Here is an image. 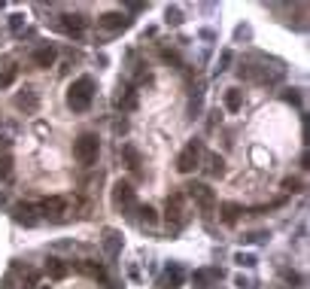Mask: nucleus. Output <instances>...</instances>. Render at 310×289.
I'll use <instances>...</instances> for the list:
<instances>
[{"label":"nucleus","mask_w":310,"mask_h":289,"mask_svg":"<svg viewBox=\"0 0 310 289\" xmlns=\"http://www.w3.org/2000/svg\"><path fill=\"white\" fill-rule=\"evenodd\" d=\"M94 101V79L91 76H79L70 88H67V107L73 113H85Z\"/></svg>","instance_id":"nucleus-1"},{"label":"nucleus","mask_w":310,"mask_h":289,"mask_svg":"<svg viewBox=\"0 0 310 289\" xmlns=\"http://www.w3.org/2000/svg\"><path fill=\"white\" fill-rule=\"evenodd\" d=\"M97 152H100V140H97V134L85 131V134H79V137L73 140V158H76L82 168L94 165V162H97Z\"/></svg>","instance_id":"nucleus-2"},{"label":"nucleus","mask_w":310,"mask_h":289,"mask_svg":"<svg viewBox=\"0 0 310 289\" xmlns=\"http://www.w3.org/2000/svg\"><path fill=\"white\" fill-rule=\"evenodd\" d=\"M113 207L122 210V213H128V216H131V210H137V195H134V186L131 183L119 180L113 186Z\"/></svg>","instance_id":"nucleus-3"},{"label":"nucleus","mask_w":310,"mask_h":289,"mask_svg":"<svg viewBox=\"0 0 310 289\" xmlns=\"http://www.w3.org/2000/svg\"><path fill=\"white\" fill-rule=\"evenodd\" d=\"M201 140H189L186 146H183V152L177 155V171L180 174H192L198 165H201Z\"/></svg>","instance_id":"nucleus-4"},{"label":"nucleus","mask_w":310,"mask_h":289,"mask_svg":"<svg viewBox=\"0 0 310 289\" xmlns=\"http://www.w3.org/2000/svg\"><path fill=\"white\" fill-rule=\"evenodd\" d=\"M186 189H189V198H192L204 213H210V210L216 207V195H213V189H210L207 183H189Z\"/></svg>","instance_id":"nucleus-5"},{"label":"nucleus","mask_w":310,"mask_h":289,"mask_svg":"<svg viewBox=\"0 0 310 289\" xmlns=\"http://www.w3.org/2000/svg\"><path fill=\"white\" fill-rule=\"evenodd\" d=\"M46 219H52V222H61L64 219V213H67V201L61 198V195H46L43 201H40V207H37Z\"/></svg>","instance_id":"nucleus-6"},{"label":"nucleus","mask_w":310,"mask_h":289,"mask_svg":"<svg viewBox=\"0 0 310 289\" xmlns=\"http://www.w3.org/2000/svg\"><path fill=\"white\" fill-rule=\"evenodd\" d=\"M12 219H15L18 226H24V229H33V226L40 222L37 207H33V204H27V201H18V204L12 207Z\"/></svg>","instance_id":"nucleus-7"},{"label":"nucleus","mask_w":310,"mask_h":289,"mask_svg":"<svg viewBox=\"0 0 310 289\" xmlns=\"http://www.w3.org/2000/svg\"><path fill=\"white\" fill-rule=\"evenodd\" d=\"M164 219H167L170 226H180V222H183V192L167 195V204H164Z\"/></svg>","instance_id":"nucleus-8"},{"label":"nucleus","mask_w":310,"mask_h":289,"mask_svg":"<svg viewBox=\"0 0 310 289\" xmlns=\"http://www.w3.org/2000/svg\"><path fill=\"white\" fill-rule=\"evenodd\" d=\"M85 24H88V18L79 15V12H64V15H61V30H67V34H73V37H79V34L85 30Z\"/></svg>","instance_id":"nucleus-9"},{"label":"nucleus","mask_w":310,"mask_h":289,"mask_svg":"<svg viewBox=\"0 0 310 289\" xmlns=\"http://www.w3.org/2000/svg\"><path fill=\"white\" fill-rule=\"evenodd\" d=\"M97 24L107 27V30H125V27L131 24V18H128L125 12H104V15L97 18Z\"/></svg>","instance_id":"nucleus-10"},{"label":"nucleus","mask_w":310,"mask_h":289,"mask_svg":"<svg viewBox=\"0 0 310 289\" xmlns=\"http://www.w3.org/2000/svg\"><path fill=\"white\" fill-rule=\"evenodd\" d=\"M30 61H33V67H40V70H49V67L58 61V52H55L52 46H40V49H33Z\"/></svg>","instance_id":"nucleus-11"},{"label":"nucleus","mask_w":310,"mask_h":289,"mask_svg":"<svg viewBox=\"0 0 310 289\" xmlns=\"http://www.w3.org/2000/svg\"><path fill=\"white\" fill-rule=\"evenodd\" d=\"M15 107L24 110V113H37V110H40V98H37V91H33V88H21V91L15 94Z\"/></svg>","instance_id":"nucleus-12"},{"label":"nucleus","mask_w":310,"mask_h":289,"mask_svg":"<svg viewBox=\"0 0 310 289\" xmlns=\"http://www.w3.org/2000/svg\"><path fill=\"white\" fill-rule=\"evenodd\" d=\"M240 213H244V207H240V204H234V201H225V204H219V219H222L225 226H237Z\"/></svg>","instance_id":"nucleus-13"},{"label":"nucleus","mask_w":310,"mask_h":289,"mask_svg":"<svg viewBox=\"0 0 310 289\" xmlns=\"http://www.w3.org/2000/svg\"><path fill=\"white\" fill-rule=\"evenodd\" d=\"M104 250H107V256H110V259H116V256H119V250H122V235H119V232H113V229H107V232H104Z\"/></svg>","instance_id":"nucleus-14"},{"label":"nucleus","mask_w":310,"mask_h":289,"mask_svg":"<svg viewBox=\"0 0 310 289\" xmlns=\"http://www.w3.org/2000/svg\"><path fill=\"white\" fill-rule=\"evenodd\" d=\"M116 107L119 110H125V113H131V110H137V91L128 85V88H122V94L116 98Z\"/></svg>","instance_id":"nucleus-15"},{"label":"nucleus","mask_w":310,"mask_h":289,"mask_svg":"<svg viewBox=\"0 0 310 289\" xmlns=\"http://www.w3.org/2000/svg\"><path fill=\"white\" fill-rule=\"evenodd\" d=\"M225 110H228V113L244 110V91H240V88H225Z\"/></svg>","instance_id":"nucleus-16"},{"label":"nucleus","mask_w":310,"mask_h":289,"mask_svg":"<svg viewBox=\"0 0 310 289\" xmlns=\"http://www.w3.org/2000/svg\"><path fill=\"white\" fill-rule=\"evenodd\" d=\"M204 171L210 174V177H222L225 174V162H222V155H207V165H204Z\"/></svg>","instance_id":"nucleus-17"},{"label":"nucleus","mask_w":310,"mask_h":289,"mask_svg":"<svg viewBox=\"0 0 310 289\" xmlns=\"http://www.w3.org/2000/svg\"><path fill=\"white\" fill-rule=\"evenodd\" d=\"M46 274H49L52 280L67 277V265H64V259H49V262H46Z\"/></svg>","instance_id":"nucleus-18"},{"label":"nucleus","mask_w":310,"mask_h":289,"mask_svg":"<svg viewBox=\"0 0 310 289\" xmlns=\"http://www.w3.org/2000/svg\"><path fill=\"white\" fill-rule=\"evenodd\" d=\"M180 283H183V271H180L177 265H174V268H167V271H164V277H161V286H164V289H177Z\"/></svg>","instance_id":"nucleus-19"},{"label":"nucleus","mask_w":310,"mask_h":289,"mask_svg":"<svg viewBox=\"0 0 310 289\" xmlns=\"http://www.w3.org/2000/svg\"><path fill=\"white\" fill-rule=\"evenodd\" d=\"M122 158H125V165H128L131 171H140V152H137L131 143H125V146H122Z\"/></svg>","instance_id":"nucleus-20"},{"label":"nucleus","mask_w":310,"mask_h":289,"mask_svg":"<svg viewBox=\"0 0 310 289\" xmlns=\"http://www.w3.org/2000/svg\"><path fill=\"white\" fill-rule=\"evenodd\" d=\"M82 268H85V271H88V274H91L94 280H100V283H107V271H104V265H94V262L88 259V262H85Z\"/></svg>","instance_id":"nucleus-21"},{"label":"nucleus","mask_w":310,"mask_h":289,"mask_svg":"<svg viewBox=\"0 0 310 289\" xmlns=\"http://www.w3.org/2000/svg\"><path fill=\"white\" fill-rule=\"evenodd\" d=\"M9 177H12V155L0 152V180H9Z\"/></svg>","instance_id":"nucleus-22"},{"label":"nucleus","mask_w":310,"mask_h":289,"mask_svg":"<svg viewBox=\"0 0 310 289\" xmlns=\"http://www.w3.org/2000/svg\"><path fill=\"white\" fill-rule=\"evenodd\" d=\"M137 213H140V219H143L146 226H155V222H158V213H155V207H149V204H143Z\"/></svg>","instance_id":"nucleus-23"},{"label":"nucleus","mask_w":310,"mask_h":289,"mask_svg":"<svg viewBox=\"0 0 310 289\" xmlns=\"http://www.w3.org/2000/svg\"><path fill=\"white\" fill-rule=\"evenodd\" d=\"M216 277V271H210V268H204V271H195V286L207 289V283Z\"/></svg>","instance_id":"nucleus-24"},{"label":"nucleus","mask_w":310,"mask_h":289,"mask_svg":"<svg viewBox=\"0 0 310 289\" xmlns=\"http://www.w3.org/2000/svg\"><path fill=\"white\" fill-rule=\"evenodd\" d=\"M301 189H304V183H301L298 177H286V180H283V192L295 195V192H301Z\"/></svg>","instance_id":"nucleus-25"},{"label":"nucleus","mask_w":310,"mask_h":289,"mask_svg":"<svg viewBox=\"0 0 310 289\" xmlns=\"http://www.w3.org/2000/svg\"><path fill=\"white\" fill-rule=\"evenodd\" d=\"M283 280H286L289 286H295V289H301V286H304V277H301L298 271H283Z\"/></svg>","instance_id":"nucleus-26"},{"label":"nucleus","mask_w":310,"mask_h":289,"mask_svg":"<svg viewBox=\"0 0 310 289\" xmlns=\"http://www.w3.org/2000/svg\"><path fill=\"white\" fill-rule=\"evenodd\" d=\"M164 18H167L170 24H183V12H180V6H167V12H164Z\"/></svg>","instance_id":"nucleus-27"},{"label":"nucleus","mask_w":310,"mask_h":289,"mask_svg":"<svg viewBox=\"0 0 310 289\" xmlns=\"http://www.w3.org/2000/svg\"><path fill=\"white\" fill-rule=\"evenodd\" d=\"M21 27H24V15H21V12L9 15V30H12V34H21Z\"/></svg>","instance_id":"nucleus-28"},{"label":"nucleus","mask_w":310,"mask_h":289,"mask_svg":"<svg viewBox=\"0 0 310 289\" xmlns=\"http://www.w3.org/2000/svg\"><path fill=\"white\" fill-rule=\"evenodd\" d=\"M234 262H237L240 268H253V265H256V256H253V253H237Z\"/></svg>","instance_id":"nucleus-29"},{"label":"nucleus","mask_w":310,"mask_h":289,"mask_svg":"<svg viewBox=\"0 0 310 289\" xmlns=\"http://www.w3.org/2000/svg\"><path fill=\"white\" fill-rule=\"evenodd\" d=\"M231 58H234V55H231V52L225 49V52L219 55V67H216V70H219V73H222V70H228V64H231Z\"/></svg>","instance_id":"nucleus-30"},{"label":"nucleus","mask_w":310,"mask_h":289,"mask_svg":"<svg viewBox=\"0 0 310 289\" xmlns=\"http://www.w3.org/2000/svg\"><path fill=\"white\" fill-rule=\"evenodd\" d=\"M37 280H40V274H37V271H27V280H24V289H37Z\"/></svg>","instance_id":"nucleus-31"},{"label":"nucleus","mask_w":310,"mask_h":289,"mask_svg":"<svg viewBox=\"0 0 310 289\" xmlns=\"http://www.w3.org/2000/svg\"><path fill=\"white\" fill-rule=\"evenodd\" d=\"M240 76H247V79H259V70L247 64V67H240Z\"/></svg>","instance_id":"nucleus-32"},{"label":"nucleus","mask_w":310,"mask_h":289,"mask_svg":"<svg viewBox=\"0 0 310 289\" xmlns=\"http://www.w3.org/2000/svg\"><path fill=\"white\" fill-rule=\"evenodd\" d=\"M283 98H286V104H301V94H298L295 88H289V91H286Z\"/></svg>","instance_id":"nucleus-33"},{"label":"nucleus","mask_w":310,"mask_h":289,"mask_svg":"<svg viewBox=\"0 0 310 289\" xmlns=\"http://www.w3.org/2000/svg\"><path fill=\"white\" fill-rule=\"evenodd\" d=\"M161 58H164V61H174V64H180V55H177V52H170V49H161Z\"/></svg>","instance_id":"nucleus-34"},{"label":"nucleus","mask_w":310,"mask_h":289,"mask_svg":"<svg viewBox=\"0 0 310 289\" xmlns=\"http://www.w3.org/2000/svg\"><path fill=\"white\" fill-rule=\"evenodd\" d=\"M12 79H15V67H9V70H6V73L0 76V85H9Z\"/></svg>","instance_id":"nucleus-35"},{"label":"nucleus","mask_w":310,"mask_h":289,"mask_svg":"<svg viewBox=\"0 0 310 289\" xmlns=\"http://www.w3.org/2000/svg\"><path fill=\"white\" fill-rule=\"evenodd\" d=\"M128 9H131V12H143L146 6H143V3H128Z\"/></svg>","instance_id":"nucleus-36"},{"label":"nucleus","mask_w":310,"mask_h":289,"mask_svg":"<svg viewBox=\"0 0 310 289\" xmlns=\"http://www.w3.org/2000/svg\"><path fill=\"white\" fill-rule=\"evenodd\" d=\"M110 289H122V286H116V283H110Z\"/></svg>","instance_id":"nucleus-37"},{"label":"nucleus","mask_w":310,"mask_h":289,"mask_svg":"<svg viewBox=\"0 0 310 289\" xmlns=\"http://www.w3.org/2000/svg\"><path fill=\"white\" fill-rule=\"evenodd\" d=\"M43 289H49V286H43Z\"/></svg>","instance_id":"nucleus-38"}]
</instances>
